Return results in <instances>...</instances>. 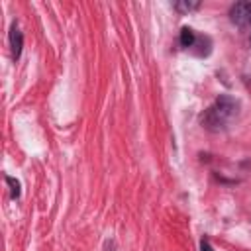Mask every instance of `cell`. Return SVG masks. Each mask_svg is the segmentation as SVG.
I'll return each instance as SVG.
<instances>
[{
    "label": "cell",
    "mask_w": 251,
    "mask_h": 251,
    "mask_svg": "<svg viewBox=\"0 0 251 251\" xmlns=\"http://www.w3.org/2000/svg\"><path fill=\"white\" fill-rule=\"evenodd\" d=\"M8 182L12 184V196L16 198V196H20V184H18V180H14V178H10L8 176Z\"/></svg>",
    "instance_id": "cell-5"
},
{
    "label": "cell",
    "mask_w": 251,
    "mask_h": 251,
    "mask_svg": "<svg viewBox=\"0 0 251 251\" xmlns=\"http://www.w3.org/2000/svg\"><path fill=\"white\" fill-rule=\"evenodd\" d=\"M194 43V31L190 27H182L180 29V45L182 47H190Z\"/></svg>",
    "instance_id": "cell-4"
},
{
    "label": "cell",
    "mask_w": 251,
    "mask_h": 251,
    "mask_svg": "<svg viewBox=\"0 0 251 251\" xmlns=\"http://www.w3.org/2000/svg\"><path fill=\"white\" fill-rule=\"evenodd\" d=\"M200 251H214V249H212V245H210L206 239H202V243H200Z\"/></svg>",
    "instance_id": "cell-6"
},
{
    "label": "cell",
    "mask_w": 251,
    "mask_h": 251,
    "mask_svg": "<svg viewBox=\"0 0 251 251\" xmlns=\"http://www.w3.org/2000/svg\"><path fill=\"white\" fill-rule=\"evenodd\" d=\"M235 108H237V104H235L231 98H227V96L218 98L216 104L208 110V114H206V118H204L206 126H208V127H222V126H226V124L233 118Z\"/></svg>",
    "instance_id": "cell-1"
},
{
    "label": "cell",
    "mask_w": 251,
    "mask_h": 251,
    "mask_svg": "<svg viewBox=\"0 0 251 251\" xmlns=\"http://www.w3.org/2000/svg\"><path fill=\"white\" fill-rule=\"evenodd\" d=\"M10 47H12L14 59H18L20 53H22V47H24V37H22V31H20V27L16 24L10 27Z\"/></svg>",
    "instance_id": "cell-3"
},
{
    "label": "cell",
    "mask_w": 251,
    "mask_h": 251,
    "mask_svg": "<svg viewBox=\"0 0 251 251\" xmlns=\"http://www.w3.org/2000/svg\"><path fill=\"white\" fill-rule=\"evenodd\" d=\"M229 16H231V20L233 22H237V24H249L251 22V2H237L233 8H231V12H229Z\"/></svg>",
    "instance_id": "cell-2"
}]
</instances>
